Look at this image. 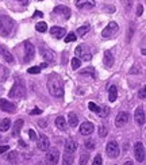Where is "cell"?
<instances>
[{"label": "cell", "mask_w": 146, "mask_h": 165, "mask_svg": "<svg viewBox=\"0 0 146 165\" xmlns=\"http://www.w3.org/2000/svg\"><path fill=\"white\" fill-rule=\"evenodd\" d=\"M47 89L51 96L54 98H62L64 96V82L62 79L57 75V73H51L47 77Z\"/></svg>", "instance_id": "6da1fadb"}, {"label": "cell", "mask_w": 146, "mask_h": 165, "mask_svg": "<svg viewBox=\"0 0 146 165\" xmlns=\"http://www.w3.org/2000/svg\"><path fill=\"white\" fill-rule=\"evenodd\" d=\"M14 28V20L8 16H0V35L8 37Z\"/></svg>", "instance_id": "7a4b0ae2"}, {"label": "cell", "mask_w": 146, "mask_h": 165, "mask_svg": "<svg viewBox=\"0 0 146 165\" xmlns=\"http://www.w3.org/2000/svg\"><path fill=\"white\" fill-rule=\"evenodd\" d=\"M24 95H26V88H24V84L22 81H16L8 92V96L11 99H22L24 98Z\"/></svg>", "instance_id": "3957f363"}, {"label": "cell", "mask_w": 146, "mask_h": 165, "mask_svg": "<svg viewBox=\"0 0 146 165\" xmlns=\"http://www.w3.org/2000/svg\"><path fill=\"white\" fill-rule=\"evenodd\" d=\"M58 160H60V152L58 149L53 148V149L47 152L46 158H45V165H57Z\"/></svg>", "instance_id": "277c9868"}, {"label": "cell", "mask_w": 146, "mask_h": 165, "mask_svg": "<svg viewBox=\"0 0 146 165\" xmlns=\"http://www.w3.org/2000/svg\"><path fill=\"white\" fill-rule=\"evenodd\" d=\"M118 30H119V26H118V23L115 22H110L107 24V27L103 30L101 32V35H103V38H114V37L116 35Z\"/></svg>", "instance_id": "5b68a950"}, {"label": "cell", "mask_w": 146, "mask_h": 165, "mask_svg": "<svg viewBox=\"0 0 146 165\" xmlns=\"http://www.w3.org/2000/svg\"><path fill=\"white\" fill-rule=\"evenodd\" d=\"M105 152H107V156L110 158H116L119 156V145H118L116 141H110L107 143V148H105Z\"/></svg>", "instance_id": "8992f818"}, {"label": "cell", "mask_w": 146, "mask_h": 165, "mask_svg": "<svg viewBox=\"0 0 146 165\" xmlns=\"http://www.w3.org/2000/svg\"><path fill=\"white\" fill-rule=\"evenodd\" d=\"M134 156L138 162H142L145 160V146L142 142H137L134 145Z\"/></svg>", "instance_id": "52a82bcc"}, {"label": "cell", "mask_w": 146, "mask_h": 165, "mask_svg": "<svg viewBox=\"0 0 146 165\" xmlns=\"http://www.w3.org/2000/svg\"><path fill=\"white\" fill-rule=\"evenodd\" d=\"M0 110L4 111V112L14 114L16 112V106L10 100H7V99H0Z\"/></svg>", "instance_id": "ba28073f"}, {"label": "cell", "mask_w": 146, "mask_h": 165, "mask_svg": "<svg viewBox=\"0 0 146 165\" xmlns=\"http://www.w3.org/2000/svg\"><path fill=\"white\" fill-rule=\"evenodd\" d=\"M35 56V49H34V45L30 43V42H26L24 43V62H28L34 58Z\"/></svg>", "instance_id": "9c48e42d"}, {"label": "cell", "mask_w": 146, "mask_h": 165, "mask_svg": "<svg viewBox=\"0 0 146 165\" xmlns=\"http://www.w3.org/2000/svg\"><path fill=\"white\" fill-rule=\"evenodd\" d=\"M130 121V115L126 112V111H122L116 115V119H115V126L116 127H123L126 123Z\"/></svg>", "instance_id": "30bf717a"}, {"label": "cell", "mask_w": 146, "mask_h": 165, "mask_svg": "<svg viewBox=\"0 0 146 165\" xmlns=\"http://www.w3.org/2000/svg\"><path fill=\"white\" fill-rule=\"evenodd\" d=\"M41 54L46 60V62H53V61H54V52L50 50V49L46 46H41Z\"/></svg>", "instance_id": "8fae6325"}, {"label": "cell", "mask_w": 146, "mask_h": 165, "mask_svg": "<svg viewBox=\"0 0 146 165\" xmlns=\"http://www.w3.org/2000/svg\"><path fill=\"white\" fill-rule=\"evenodd\" d=\"M38 149L39 150H49V148H50V141H49V138L46 137V135H43V134H41L39 135V139H38Z\"/></svg>", "instance_id": "7c38bea8"}, {"label": "cell", "mask_w": 146, "mask_h": 165, "mask_svg": "<svg viewBox=\"0 0 146 165\" xmlns=\"http://www.w3.org/2000/svg\"><path fill=\"white\" fill-rule=\"evenodd\" d=\"M93 130H95V126H93L91 122H88V121H85L83 125L80 126V133L83 134V135H89V134H92Z\"/></svg>", "instance_id": "4fadbf2b"}, {"label": "cell", "mask_w": 146, "mask_h": 165, "mask_svg": "<svg viewBox=\"0 0 146 165\" xmlns=\"http://www.w3.org/2000/svg\"><path fill=\"white\" fill-rule=\"evenodd\" d=\"M76 7L80 10H88V8L95 7V0H77Z\"/></svg>", "instance_id": "5bb4252c"}, {"label": "cell", "mask_w": 146, "mask_h": 165, "mask_svg": "<svg viewBox=\"0 0 146 165\" xmlns=\"http://www.w3.org/2000/svg\"><path fill=\"white\" fill-rule=\"evenodd\" d=\"M134 119L139 126H142L145 123V110L144 107H138L135 110V114H134Z\"/></svg>", "instance_id": "9a60e30c"}, {"label": "cell", "mask_w": 146, "mask_h": 165, "mask_svg": "<svg viewBox=\"0 0 146 165\" xmlns=\"http://www.w3.org/2000/svg\"><path fill=\"white\" fill-rule=\"evenodd\" d=\"M50 34L51 35H54L56 38H58V39H61V38H64L65 35H66V30H65L64 27H58V26H53L51 28H50Z\"/></svg>", "instance_id": "2e32d148"}, {"label": "cell", "mask_w": 146, "mask_h": 165, "mask_svg": "<svg viewBox=\"0 0 146 165\" xmlns=\"http://www.w3.org/2000/svg\"><path fill=\"white\" fill-rule=\"evenodd\" d=\"M0 54H2V57H4V60L7 62H10V64L14 62V57H12V54L8 52V49L4 45H0Z\"/></svg>", "instance_id": "e0dca14e"}, {"label": "cell", "mask_w": 146, "mask_h": 165, "mask_svg": "<svg viewBox=\"0 0 146 165\" xmlns=\"http://www.w3.org/2000/svg\"><path fill=\"white\" fill-rule=\"evenodd\" d=\"M77 149V142L73 139H68L65 142V152L66 153H75V150Z\"/></svg>", "instance_id": "ac0fdd59"}, {"label": "cell", "mask_w": 146, "mask_h": 165, "mask_svg": "<svg viewBox=\"0 0 146 165\" xmlns=\"http://www.w3.org/2000/svg\"><path fill=\"white\" fill-rule=\"evenodd\" d=\"M56 126L58 127L60 130L66 131L68 130V122H66V119H65L64 117H58V118L56 119Z\"/></svg>", "instance_id": "d6986e66"}, {"label": "cell", "mask_w": 146, "mask_h": 165, "mask_svg": "<svg viewBox=\"0 0 146 165\" xmlns=\"http://www.w3.org/2000/svg\"><path fill=\"white\" fill-rule=\"evenodd\" d=\"M54 14H58V15H65V16H69L71 15V10L66 7V6H57L54 10H53Z\"/></svg>", "instance_id": "ffe728a7"}, {"label": "cell", "mask_w": 146, "mask_h": 165, "mask_svg": "<svg viewBox=\"0 0 146 165\" xmlns=\"http://www.w3.org/2000/svg\"><path fill=\"white\" fill-rule=\"evenodd\" d=\"M23 123H24L23 119H18V121L15 122L14 129H12V137H18L19 135L20 130H22V127H23Z\"/></svg>", "instance_id": "44dd1931"}, {"label": "cell", "mask_w": 146, "mask_h": 165, "mask_svg": "<svg viewBox=\"0 0 146 165\" xmlns=\"http://www.w3.org/2000/svg\"><path fill=\"white\" fill-rule=\"evenodd\" d=\"M104 64L107 68H111L114 65V57H112V53L110 50H107L104 53Z\"/></svg>", "instance_id": "7402d4cb"}, {"label": "cell", "mask_w": 146, "mask_h": 165, "mask_svg": "<svg viewBox=\"0 0 146 165\" xmlns=\"http://www.w3.org/2000/svg\"><path fill=\"white\" fill-rule=\"evenodd\" d=\"M116 96H118V88L116 85H111L108 89V99L110 102H115L116 100Z\"/></svg>", "instance_id": "603a6c76"}, {"label": "cell", "mask_w": 146, "mask_h": 165, "mask_svg": "<svg viewBox=\"0 0 146 165\" xmlns=\"http://www.w3.org/2000/svg\"><path fill=\"white\" fill-rule=\"evenodd\" d=\"M73 161H75V156L73 153H64V160H62V165H72Z\"/></svg>", "instance_id": "cb8c5ba5"}, {"label": "cell", "mask_w": 146, "mask_h": 165, "mask_svg": "<svg viewBox=\"0 0 146 165\" xmlns=\"http://www.w3.org/2000/svg\"><path fill=\"white\" fill-rule=\"evenodd\" d=\"M68 123H69V126H71V127H73V129L79 126V118H77V115L73 114V112L69 114V121H68Z\"/></svg>", "instance_id": "d4e9b609"}, {"label": "cell", "mask_w": 146, "mask_h": 165, "mask_svg": "<svg viewBox=\"0 0 146 165\" xmlns=\"http://www.w3.org/2000/svg\"><path fill=\"white\" fill-rule=\"evenodd\" d=\"M10 126H11V121L8 118L6 119H3L2 122H0V131H7L8 129H10Z\"/></svg>", "instance_id": "484cf974"}, {"label": "cell", "mask_w": 146, "mask_h": 165, "mask_svg": "<svg viewBox=\"0 0 146 165\" xmlns=\"http://www.w3.org/2000/svg\"><path fill=\"white\" fill-rule=\"evenodd\" d=\"M80 76H89L91 79H95V72H93V69L92 68H89V69H85V71H81L80 72Z\"/></svg>", "instance_id": "4316f807"}, {"label": "cell", "mask_w": 146, "mask_h": 165, "mask_svg": "<svg viewBox=\"0 0 146 165\" xmlns=\"http://www.w3.org/2000/svg\"><path fill=\"white\" fill-rule=\"evenodd\" d=\"M35 30L36 31H39V32H45L47 30V24L45 23V22H38L35 24Z\"/></svg>", "instance_id": "83f0119b"}, {"label": "cell", "mask_w": 146, "mask_h": 165, "mask_svg": "<svg viewBox=\"0 0 146 165\" xmlns=\"http://www.w3.org/2000/svg\"><path fill=\"white\" fill-rule=\"evenodd\" d=\"M89 28H91V26H89V24L81 26V27L77 28V34H79V35H85V34H87V32L89 31Z\"/></svg>", "instance_id": "f1b7e54d"}, {"label": "cell", "mask_w": 146, "mask_h": 165, "mask_svg": "<svg viewBox=\"0 0 146 165\" xmlns=\"http://www.w3.org/2000/svg\"><path fill=\"white\" fill-rule=\"evenodd\" d=\"M88 160H89V154L87 153V152H83L80 156V165H85L88 162Z\"/></svg>", "instance_id": "f546056e"}, {"label": "cell", "mask_w": 146, "mask_h": 165, "mask_svg": "<svg viewBox=\"0 0 146 165\" xmlns=\"http://www.w3.org/2000/svg\"><path fill=\"white\" fill-rule=\"evenodd\" d=\"M84 148H85V149H88V150H93L96 148V145H95V142H93L92 139H88V141H85Z\"/></svg>", "instance_id": "4dcf8cb0"}, {"label": "cell", "mask_w": 146, "mask_h": 165, "mask_svg": "<svg viewBox=\"0 0 146 165\" xmlns=\"http://www.w3.org/2000/svg\"><path fill=\"white\" fill-rule=\"evenodd\" d=\"M16 158H18V154H16L15 152H11V153L7 156V161H10V162H12V164L16 162Z\"/></svg>", "instance_id": "1f68e13d"}, {"label": "cell", "mask_w": 146, "mask_h": 165, "mask_svg": "<svg viewBox=\"0 0 146 165\" xmlns=\"http://www.w3.org/2000/svg\"><path fill=\"white\" fill-rule=\"evenodd\" d=\"M88 107H89V110H91V111H93V112H95V114H99V111H100V107L97 106V104H95V103H93V102H91V103H89V104H88Z\"/></svg>", "instance_id": "d6a6232c"}, {"label": "cell", "mask_w": 146, "mask_h": 165, "mask_svg": "<svg viewBox=\"0 0 146 165\" xmlns=\"http://www.w3.org/2000/svg\"><path fill=\"white\" fill-rule=\"evenodd\" d=\"M110 114V108L108 107H103V108H100V111H99V117H101V118H105L107 117V115Z\"/></svg>", "instance_id": "836d02e7"}, {"label": "cell", "mask_w": 146, "mask_h": 165, "mask_svg": "<svg viewBox=\"0 0 146 165\" xmlns=\"http://www.w3.org/2000/svg\"><path fill=\"white\" fill-rule=\"evenodd\" d=\"M73 41H76V35L75 32H69L68 35H65V42H73Z\"/></svg>", "instance_id": "e575fe53"}, {"label": "cell", "mask_w": 146, "mask_h": 165, "mask_svg": "<svg viewBox=\"0 0 146 165\" xmlns=\"http://www.w3.org/2000/svg\"><path fill=\"white\" fill-rule=\"evenodd\" d=\"M27 72L30 73V75H38L41 72V69H39V67H31V68L27 69Z\"/></svg>", "instance_id": "d590c367"}, {"label": "cell", "mask_w": 146, "mask_h": 165, "mask_svg": "<svg viewBox=\"0 0 146 165\" xmlns=\"http://www.w3.org/2000/svg\"><path fill=\"white\" fill-rule=\"evenodd\" d=\"M80 65H81V61H80L79 58H76V57H75V58L72 60V68H73V69H79V68H80Z\"/></svg>", "instance_id": "8d00e7d4"}, {"label": "cell", "mask_w": 146, "mask_h": 165, "mask_svg": "<svg viewBox=\"0 0 146 165\" xmlns=\"http://www.w3.org/2000/svg\"><path fill=\"white\" fill-rule=\"evenodd\" d=\"M99 135L100 137H105L107 135V127H104V126H99Z\"/></svg>", "instance_id": "74e56055"}, {"label": "cell", "mask_w": 146, "mask_h": 165, "mask_svg": "<svg viewBox=\"0 0 146 165\" xmlns=\"http://www.w3.org/2000/svg\"><path fill=\"white\" fill-rule=\"evenodd\" d=\"M84 48H85L84 45H80V46H77V48H76V52H75V53H76V56H77V57H81V56H83V50H84Z\"/></svg>", "instance_id": "f35d334b"}, {"label": "cell", "mask_w": 146, "mask_h": 165, "mask_svg": "<svg viewBox=\"0 0 146 165\" xmlns=\"http://www.w3.org/2000/svg\"><path fill=\"white\" fill-rule=\"evenodd\" d=\"M28 137H30V139H32V141H35V139H36V134H35V131L32 129L28 130Z\"/></svg>", "instance_id": "ab89813d"}, {"label": "cell", "mask_w": 146, "mask_h": 165, "mask_svg": "<svg viewBox=\"0 0 146 165\" xmlns=\"http://www.w3.org/2000/svg\"><path fill=\"white\" fill-rule=\"evenodd\" d=\"M93 165H101V157L99 154L95 157V160H93Z\"/></svg>", "instance_id": "60d3db41"}, {"label": "cell", "mask_w": 146, "mask_h": 165, "mask_svg": "<svg viewBox=\"0 0 146 165\" xmlns=\"http://www.w3.org/2000/svg\"><path fill=\"white\" fill-rule=\"evenodd\" d=\"M39 114H42V111H41L38 107H35L32 111H30V115H39Z\"/></svg>", "instance_id": "b9f144b4"}, {"label": "cell", "mask_w": 146, "mask_h": 165, "mask_svg": "<svg viewBox=\"0 0 146 165\" xmlns=\"http://www.w3.org/2000/svg\"><path fill=\"white\" fill-rule=\"evenodd\" d=\"M8 149H10V146H8V145H3V146H0V154H2V153H6V152H7Z\"/></svg>", "instance_id": "7bdbcfd3"}, {"label": "cell", "mask_w": 146, "mask_h": 165, "mask_svg": "<svg viewBox=\"0 0 146 165\" xmlns=\"http://www.w3.org/2000/svg\"><path fill=\"white\" fill-rule=\"evenodd\" d=\"M81 57H83V60H84V61H91V60H92V56L89 54V53H87V54H83Z\"/></svg>", "instance_id": "ee69618b"}, {"label": "cell", "mask_w": 146, "mask_h": 165, "mask_svg": "<svg viewBox=\"0 0 146 165\" xmlns=\"http://www.w3.org/2000/svg\"><path fill=\"white\" fill-rule=\"evenodd\" d=\"M139 98H141V99H145V98H146V91H145V88H142V89L139 91Z\"/></svg>", "instance_id": "f6af8a7d"}, {"label": "cell", "mask_w": 146, "mask_h": 165, "mask_svg": "<svg viewBox=\"0 0 146 165\" xmlns=\"http://www.w3.org/2000/svg\"><path fill=\"white\" fill-rule=\"evenodd\" d=\"M142 11H144V7H142L141 4H139V6H138V8H137V15H138V16L142 15Z\"/></svg>", "instance_id": "bcb514c9"}, {"label": "cell", "mask_w": 146, "mask_h": 165, "mask_svg": "<svg viewBox=\"0 0 146 165\" xmlns=\"http://www.w3.org/2000/svg\"><path fill=\"white\" fill-rule=\"evenodd\" d=\"M34 16H35V18H42V16H43V14H42V12H41V11H35Z\"/></svg>", "instance_id": "7dc6e473"}, {"label": "cell", "mask_w": 146, "mask_h": 165, "mask_svg": "<svg viewBox=\"0 0 146 165\" xmlns=\"http://www.w3.org/2000/svg\"><path fill=\"white\" fill-rule=\"evenodd\" d=\"M38 126L39 127H46V122H45V121H38Z\"/></svg>", "instance_id": "c3c4849f"}, {"label": "cell", "mask_w": 146, "mask_h": 165, "mask_svg": "<svg viewBox=\"0 0 146 165\" xmlns=\"http://www.w3.org/2000/svg\"><path fill=\"white\" fill-rule=\"evenodd\" d=\"M142 54H146V50H145V39L142 41Z\"/></svg>", "instance_id": "681fc988"}, {"label": "cell", "mask_w": 146, "mask_h": 165, "mask_svg": "<svg viewBox=\"0 0 146 165\" xmlns=\"http://www.w3.org/2000/svg\"><path fill=\"white\" fill-rule=\"evenodd\" d=\"M18 143H19V146H22V148H27V145L24 143V141H19Z\"/></svg>", "instance_id": "f907efd6"}, {"label": "cell", "mask_w": 146, "mask_h": 165, "mask_svg": "<svg viewBox=\"0 0 146 165\" xmlns=\"http://www.w3.org/2000/svg\"><path fill=\"white\" fill-rule=\"evenodd\" d=\"M46 67H47V62H43V64H41V65H39V69H45Z\"/></svg>", "instance_id": "816d5d0a"}, {"label": "cell", "mask_w": 146, "mask_h": 165, "mask_svg": "<svg viewBox=\"0 0 146 165\" xmlns=\"http://www.w3.org/2000/svg\"><path fill=\"white\" fill-rule=\"evenodd\" d=\"M18 2H20L23 6H27V4H28V0H18Z\"/></svg>", "instance_id": "f5cc1de1"}, {"label": "cell", "mask_w": 146, "mask_h": 165, "mask_svg": "<svg viewBox=\"0 0 146 165\" xmlns=\"http://www.w3.org/2000/svg\"><path fill=\"white\" fill-rule=\"evenodd\" d=\"M124 165H134V164H133V161H126Z\"/></svg>", "instance_id": "db71d44e"}, {"label": "cell", "mask_w": 146, "mask_h": 165, "mask_svg": "<svg viewBox=\"0 0 146 165\" xmlns=\"http://www.w3.org/2000/svg\"><path fill=\"white\" fill-rule=\"evenodd\" d=\"M36 165H45V164H42V162H38V164H36Z\"/></svg>", "instance_id": "11a10c76"}, {"label": "cell", "mask_w": 146, "mask_h": 165, "mask_svg": "<svg viewBox=\"0 0 146 165\" xmlns=\"http://www.w3.org/2000/svg\"><path fill=\"white\" fill-rule=\"evenodd\" d=\"M41 2H42V0H41Z\"/></svg>", "instance_id": "9f6ffc18"}]
</instances>
